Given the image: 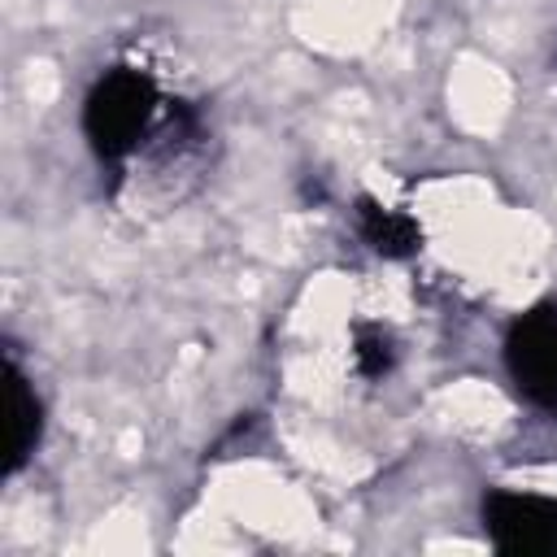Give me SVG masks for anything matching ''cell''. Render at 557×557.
Instances as JSON below:
<instances>
[{"label":"cell","instance_id":"4","mask_svg":"<svg viewBox=\"0 0 557 557\" xmlns=\"http://www.w3.org/2000/svg\"><path fill=\"white\" fill-rule=\"evenodd\" d=\"M357 231L379 257H392V261L413 257L422 248V226L405 209H387V205H379L370 196L357 205Z\"/></svg>","mask_w":557,"mask_h":557},{"label":"cell","instance_id":"1","mask_svg":"<svg viewBox=\"0 0 557 557\" xmlns=\"http://www.w3.org/2000/svg\"><path fill=\"white\" fill-rule=\"evenodd\" d=\"M174 96L161 91V83L152 78V70L135 65V61H117L109 65L87 100H83V135H87V148L96 152L100 165L109 170H122L144 144L148 135L165 122Z\"/></svg>","mask_w":557,"mask_h":557},{"label":"cell","instance_id":"6","mask_svg":"<svg viewBox=\"0 0 557 557\" xmlns=\"http://www.w3.org/2000/svg\"><path fill=\"white\" fill-rule=\"evenodd\" d=\"M352 361L366 379H383L396 361V348H392V335L383 326H357L352 331Z\"/></svg>","mask_w":557,"mask_h":557},{"label":"cell","instance_id":"5","mask_svg":"<svg viewBox=\"0 0 557 557\" xmlns=\"http://www.w3.org/2000/svg\"><path fill=\"white\" fill-rule=\"evenodd\" d=\"M4 374H9V405H13V440H9V474H17L26 461H30V453H35V444H39V435H44V405H39V396H35V387H30V379L22 374V366L13 361V352L4 357Z\"/></svg>","mask_w":557,"mask_h":557},{"label":"cell","instance_id":"3","mask_svg":"<svg viewBox=\"0 0 557 557\" xmlns=\"http://www.w3.org/2000/svg\"><path fill=\"white\" fill-rule=\"evenodd\" d=\"M483 531L500 553H548L557 548V496L540 492H487Z\"/></svg>","mask_w":557,"mask_h":557},{"label":"cell","instance_id":"2","mask_svg":"<svg viewBox=\"0 0 557 557\" xmlns=\"http://www.w3.org/2000/svg\"><path fill=\"white\" fill-rule=\"evenodd\" d=\"M505 370L527 405L557 413V300L513 318L505 335Z\"/></svg>","mask_w":557,"mask_h":557}]
</instances>
